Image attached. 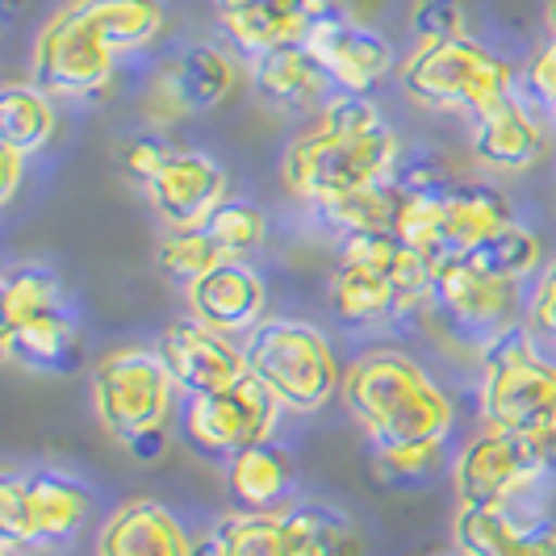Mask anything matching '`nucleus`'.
Listing matches in <instances>:
<instances>
[{
	"label": "nucleus",
	"instance_id": "obj_1",
	"mask_svg": "<svg viewBox=\"0 0 556 556\" xmlns=\"http://www.w3.org/2000/svg\"><path fill=\"white\" fill-rule=\"evenodd\" d=\"M160 29V0H72L34 42V84L51 97H92L110 84L117 59L151 47Z\"/></svg>",
	"mask_w": 556,
	"mask_h": 556
},
{
	"label": "nucleus",
	"instance_id": "obj_2",
	"mask_svg": "<svg viewBox=\"0 0 556 556\" xmlns=\"http://www.w3.org/2000/svg\"><path fill=\"white\" fill-rule=\"evenodd\" d=\"M397 135L368 92H334L318 122L306 126L285 151V185L302 201L331 205L368 185L393 180Z\"/></svg>",
	"mask_w": 556,
	"mask_h": 556
},
{
	"label": "nucleus",
	"instance_id": "obj_3",
	"mask_svg": "<svg viewBox=\"0 0 556 556\" xmlns=\"http://www.w3.org/2000/svg\"><path fill=\"white\" fill-rule=\"evenodd\" d=\"M343 402L368 431L377 452L444 444L456 418L452 397L435 386V377L393 348L364 352L343 372Z\"/></svg>",
	"mask_w": 556,
	"mask_h": 556
},
{
	"label": "nucleus",
	"instance_id": "obj_4",
	"mask_svg": "<svg viewBox=\"0 0 556 556\" xmlns=\"http://www.w3.org/2000/svg\"><path fill=\"white\" fill-rule=\"evenodd\" d=\"M243 356L251 377L277 393L285 410L314 415L331 402L334 390H343V368L327 334L298 318H264L251 327Z\"/></svg>",
	"mask_w": 556,
	"mask_h": 556
},
{
	"label": "nucleus",
	"instance_id": "obj_5",
	"mask_svg": "<svg viewBox=\"0 0 556 556\" xmlns=\"http://www.w3.org/2000/svg\"><path fill=\"white\" fill-rule=\"evenodd\" d=\"M481 415L485 427L544 435L556 431V364L540 356L531 327H506L481 356Z\"/></svg>",
	"mask_w": 556,
	"mask_h": 556
},
{
	"label": "nucleus",
	"instance_id": "obj_6",
	"mask_svg": "<svg viewBox=\"0 0 556 556\" xmlns=\"http://www.w3.org/2000/svg\"><path fill=\"white\" fill-rule=\"evenodd\" d=\"M515 67L498 59L490 47L473 42L469 34L422 42L402 67V88L427 110L481 113L502 97H510Z\"/></svg>",
	"mask_w": 556,
	"mask_h": 556
},
{
	"label": "nucleus",
	"instance_id": "obj_7",
	"mask_svg": "<svg viewBox=\"0 0 556 556\" xmlns=\"http://www.w3.org/2000/svg\"><path fill=\"white\" fill-rule=\"evenodd\" d=\"M176 402V381L147 348H117L92 372V406L113 440L130 447L142 435H160Z\"/></svg>",
	"mask_w": 556,
	"mask_h": 556
},
{
	"label": "nucleus",
	"instance_id": "obj_8",
	"mask_svg": "<svg viewBox=\"0 0 556 556\" xmlns=\"http://www.w3.org/2000/svg\"><path fill=\"white\" fill-rule=\"evenodd\" d=\"M88 519V490L51 469L0 477V540L4 548H51L72 540Z\"/></svg>",
	"mask_w": 556,
	"mask_h": 556
},
{
	"label": "nucleus",
	"instance_id": "obj_9",
	"mask_svg": "<svg viewBox=\"0 0 556 556\" xmlns=\"http://www.w3.org/2000/svg\"><path fill=\"white\" fill-rule=\"evenodd\" d=\"M556 465V431L523 435L485 427L456 456V494L469 506H506Z\"/></svg>",
	"mask_w": 556,
	"mask_h": 556
},
{
	"label": "nucleus",
	"instance_id": "obj_10",
	"mask_svg": "<svg viewBox=\"0 0 556 556\" xmlns=\"http://www.w3.org/2000/svg\"><path fill=\"white\" fill-rule=\"evenodd\" d=\"M431 302V260L410 251L397 264H356L339 260L331 273V309L348 327H377L406 318Z\"/></svg>",
	"mask_w": 556,
	"mask_h": 556
},
{
	"label": "nucleus",
	"instance_id": "obj_11",
	"mask_svg": "<svg viewBox=\"0 0 556 556\" xmlns=\"http://www.w3.org/2000/svg\"><path fill=\"white\" fill-rule=\"evenodd\" d=\"M277 393L260 386L255 377H243L218 393H197L185 402V435L205 456H239L243 447L273 440L280 418Z\"/></svg>",
	"mask_w": 556,
	"mask_h": 556
},
{
	"label": "nucleus",
	"instance_id": "obj_12",
	"mask_svg": "<svg viewBox=\"0 0 556 556\" xmlns=\"http://www.w3.org/2000/svg\"><path fill=\"white\" fill-rule=\"evenodd\" d=\"M431 302L460 327L506 331L519 314V280L481 268L473 255H440L431 264Z\"/></svg>",
	"mask_w": 556,
	"mask_h": 556
},
{
	"label": "nucleus",
	"instance_id": "obj_13",
	"mask_svg": "<svg viewBox=\"0 0 556 556\" xmlns=\"http://www.w3.org/2000/svg\"><path fill=\"white\" fill-rule=\"evenodd\" d=\"M155 352L167 364L176 390H185L189 397H197V393H218L248 377L243 348H235L223 331L205 327L201 318L167 323V331L160 334Z\"/></svg>",
	"mask_w": 556,
	"mask_h": 556
},
{
	"label": "nucleus",
	"instance_id": "obj_14",
	"mask_svg": "<svg viewBox=\"0 0 556 556\" xmlns=\"http://www.w3.org/2000/svg\"><path fill=\"white\" fill-rule=\"evenodd\" d=\"M302 42L339 92H368L393 67V47L386 34L356 17H318L309 22Z\"/></svg>",
	"mask_w": 556,
	"mask_h": 556
},
{
	"label": "nucleus",
	"instance_id": "obj_15",
	"mask_svg": "<svg viewBox=\"0 0 556 556\" xmlns=\"http://www.w3.org/2000/svg\"><path fill=\"white\" fill-rule=\"evenodd\" d=\"M167 230H197L226 201V172L201 151H176L147 185Z\"/></svg>",
	"mask_w": 556,
	"mask_h": 556
},
{
	"label": "nucleus",
	"instance_id": "obj_16",
	"mask_svg": "<svg viewBox=\"0 0 556 556\" xmlns=\"http://www.w3.org/2000/svg\"><path fill=\"white\" fill-rule=\"evenodd\" d=\"M185 289H189L193 318H201L214 331L235 334L264 323V280L239 260H223L218 268H210Z\"/></svg>",
	"mask_w": 556,
	"mask_h": 556
},
{
	"label": "nucleus",
	"instance_id": "obj_17",
	"mask_svg": "<svg viewBox=\"0 0 556 556\" xmlns=\"http://www.w3.org/2000/svg\"><path fill=\"white\" fill-rule=\"evenodd\" d=\"M230 84H235L230 59L223 51H214V47H205V42H193L160 72L155 101L172 117H189V113H205L214 110L218 101H226Z\"/></svg>",
	"mask_w": 556,
	"mask_h": 556
},
{
	"label": "nucleus",
	"instance_id": "obj_18",
	"mask_svg": "<svg viewBox=\"0 0 556 556\" xmlns=\"http://www.w3.org/2000/svg\"><path fill=\"white\" fill-rule=\"evenodd\" d=\"M193 548L180 519L151 498H135L113 510L97 540V556H193Z\"/></svg>",
	"mask_w": 556,
	"mask_h": 556
},
{
	"label": "nucleus",
	"instance_id": "obj_19",
	"mask_svg": "<svg viewBox=\"0 0 556 556\" xmlns=\"http://www.w3.org/2000/svg\"><path fill=\"white\" fill-rule=\"evenodd\" d=\"M214 9L226 38L251 59L285 42H302L314 22L306 0H214Z\"/></svg>",
	"mask_w": 556,
	"mask_h": 556
},
{
	"label": "nucleus",
	"instance_id": "obj_20",
	"mask_svg": "<svg viewBox=\"0 0 556 556\" xmlns=\"http://www.w3.org/2000/svg\"><path fill=\"white\" fill-rule=\"evenodd\" d=\"M0 352L29 372H51V377L76 372L84 356L80 331H76L67 306L13 323V327H0Z\"/></svg>",
	"mask_w": 556,
	"mask_h": 556
},
{
	"label": "nucleus",
	"instance_id": "obj_21",
	"mask_svg": "<svg viewBox=\"0 0 556 556\" xmlns=\"http://www.w3.org/2000/svg\"><path fill=\"white\" fill-rule=\"evenodd\" d=\"M251 80H255V92H260L264 105L285 113L309 110L327 88H334L327 80V72L318 67V59L306 51V42H285V47L255 55Z\"/></svg>",
	"mask_w": 556,
	"mask_h": 556
},
{
	"label": "nucleus",
	"instance_id": "obj_22",
	"mask_svg": "<svg viewBox=\"0 0 556 556\" xmlns=\"http://www.w3.org/2000/svg\"><path fill=\"white\" fill-rule=\"evenodd\" d=\"M473 151L481 164L498 167V172H523L540 160L544 139L540 126L515 97H502L494 105L473 113Z\"/></svg>",
	"mask_w": 556,
	"mask_h": 556
},
{
	"label": "nucleus",
	"instance_id": "obj_23",
	"mask_svg": "<svg viewBox=\"0 0 556 556\" xmlns=\"http://www.w3.org/2000/svg\"><path fill=\"white\" fill-rule=\"evenodd\" d=\"M502 226H510V205L490 185L444 189V255H469Z\"/></svg>",
	"mask_w": 556,
	"mask_h": 556
},
{
	"label": "nucleus",
	"instance_id": "obj_24",
	"mask_svg": "<svg viewBox=\"0 0 556 556\" xmlns=\"http://www.w3.org/2000/svg\"><path fill=\"white\" fill-rule=\"evenodd\" d=\"M293 485V465L289 452L273 440L243 447L239 456H230V494L243 502L248 510H273Z\"/></svg>",
	"mask_w": 556,
	"mask_h": 556
},
{
	"label": "nucleus",
	"instance_id": "obj_25",
	"mask_svg": "<svg viewBox=\"0 0 556 556\" xmlns=\"http://www.w3.org/2000/svg\"><path fill=\"white\" fill-rule=\"evenodd\" d=\"M55 105L51 92L38 84H9L0 92V142L17 147L22 155H38L47 142L55 139Z\"/></svg>",
	"mask_w": 556,
	"mask_h": 556
},
{
	"label": "nucleus",
	"instance_id": "obj_26",
	"mask_svg": "<svg viewBox=\"0 0 556 556\" xmlns=\"http://www.w3.org/2000/svg\"><path fill=\"white\" fill-rule=\"evenodd\" d=\"M456 556H523L528 528H519L506 506H469L460 502L452 523Z\"/></svg>",
	"mask_w": 556,
	"mask_h": 556
},
{
	"label": "nucleus",
	"instance_id": "obj_27",
	"mask_svg": "<svg viewBox=\"0 0 556 556\" xmlns=\"http://www.w3.org/2000/svg\"><path fill=\"white\" fill-rule=\"evenodd\" d=\"M285 519L293 531L298 556H361V535H356L352 519L343 510L302 502V506L285 510Z\"/></svg>",
	"mask_w": 556,
	"mask_h": 556
},
{
	"label": "nucleus",
	"instance_id": "obj_28",
	"mask_svg": "<svg viewBox=\"0 0 556 556\" xmlns=\"http://www.w3.org/2000/svg\"><path fill=\"white\" fill-rule=\"evenodd\" d=\"M214 540H218V553L223 556H298L289 519L277 515V510L226 515L218 531H214Z\"/></svg>",
	"mask_w": 556,
	"mask_h": 556
},
{
	"label": "nucleus",
	"instance_id": "obj_29",
	"mask_svg": "<svg viewBox=\"0 0 556 556\" xmlns=\"http://www.w3.org/2000/svg\"><path fill=\"white\" fill-rule=\"evenodd\" d=\"M393 235L435 264L444 255V185H402Z\"/></svg>",
	"mask_w": 556,
	"mask_h": 556
},
{
	"label": "nucleus",
	"instance_id": "obj_30",
	"mask_svg": "<svg viewBox=\"0 0 556 556\" xmlns=\"http://www.w3.org/2000/svg\"><path fill=\"white\" fill-rule=\"evenodd\" d=\"M397 201H402V180H381V185H368L361 193L339 197L331 205H318V214L339 235H352V230H393Z\"/></svg>",
	"mask_w": 556,
	"mask_h": 556
},
{
	"label": "nucleus",
	"instance_id": "obj_31",
	"mask_svg": "<svg viewBox=\"0 0 556 556\" xmlns=\"http://www.w3.org/2000/svg\"><path fill=\"white\" fill-rule=\"evenodd\" d=\"M51 309H63V285L55 273L34 268V264L4 273V280H0V327L26 323V318L51 314Z\"/></svg>",
	"mask_w": 556,
	"mask_h": 556
},
{
	"label": "nucleus",
	"instance_id": "obj_32",
	"mask_svg": "<svg viewBox=\"0 0 556 556\" xmlns=\"http://www.w3.org/2000/svg\"><path fill=\"white\" fill-rule=\"evenodd\" d=\"M155 260H160V268H164L172 280L193 285V280L205 277L210 268H218L226 255H223V248L210 239V230L197 226V230H167L164 239H160V248H155Z\"/></svg>",
	"mask_w": 556,
	"mask_h": 556
},
{
	"label": "nucleus",
	"instance_id": "obj_33",
	"mask_svg": "<svg viewBox=\"0 0 556 556\" xmlns=\"http://www.w3.org/2000/svg\"><path fill=\"white\" fill-rule=\"evenodd\" d=\"M481 268H490V273H498L506 280H528L535 268H540V260H544V248H540V239L523 230V226H502L494 239H485L477 251H469Z\"/></svg>",
	"mask_w": 556,
	"mask_h": 556
},
{
	"label": "nucleus",
	"instance_id": "obj_34",
	"mask_svg": "<svg viewBox=\"0 0 556 556\" xmlns=\"http://www.w3.org/2000/svg\"><path fill=\"white\" fill-rule=\"evenodd\" d=\"M205 230H210V239L223 248L226 260H239V255H251V251L264 243L268 223H264L260 205H251V201H223V205L210 214Z\"/></svg>",
	"mask_w": 556,
	"mask_h": 556
},
{
	"label": "nucleus",
	"instance_id": "obj_35",
	"mask_svg": "<svg viewBox=\"0 0 556 556\" xmlns=\"http://www.w3.org/2000/svg\"><path fill=\"white\" fill-rule=\"evenodd\" d=\"M381 460V473L397 481V485H415L427 481L431 473H440L444 465V444H418V447H390V452H377Z\"/></svg>",
	"mask_w": 556,
	"mask_h": 556
},
{
	"label": "nucleus",
	"instance_id": "obj_36",
	"mask_svg": "<svg viewBox=\"0 0 556 556\" xmlns=\"http://www.w3.org/2000/svg\"><path fill=\"white\" fill-rule=\"evenodd\" d=\"M410 26L422 42H444L465 34V4L460 0H415Z\"/></svg>",
	"mask_w": 556,
	"mask_h": 556
},
{
	"label": "nucleus",
	"instance_id": "obj_37",
	"mask_svg": "<svg viewBox=\"0 0 556 556\" xmlns=\"http://www.w3.org/2000/svg\"><path fill=\"white\" fill-rule=\"evenodd\" d=\"M172 155H176V147H172L164 135H135V139L122 147V164H126V172H130L139 185H151V176H155Z\"/></svg>",
	"mask_w": 556,
	"mask_h": 556
},
{
	"label": "nucleus",
	"instance_id": "obj_38",
	"mask_svg": "<svg viewBox=\"0 0 556 556\" xmlns=\"http://www.w3.org/2000/svg\"><path fill=\"white\" fill-rule=\"evenodd\" d=\"M528 327L540 334H548V339H556V260L544 268V277H540L535 293H531Z\"/></svg>",
	"mask_w": 556,
	"mask_h": 556
},
{
	"label": "nucleus",
	"instance_id": "obj_39",
	"mask_svg": "<svg viewBox=\"0 0 556 556\" xmlns=\"http://www.w3.org/2000/svg\"><path fill=\"white\" fill-rule=\"evenodd\" d=\"M528 84H531V92L544 101V110H553L556 105V42H548L540 55L531 59Z\"/></svg>",
	"mask_w": 556,
	"mask_h": 556
},
{
	"label": "nucleus",
	"instance_id": "obj_40",
	"mask_svg": "<svg viewBox=\"0 0 556 556\" xmlns=\"http://www.w3.org/2000/svg\"><path fill=\"white\" fill-rule=\"evenodd\" d=\"M26 160L17 147H4L0 142V201H13V193L22 189V176H26Z\"/></svg>",
	"mask_w": 556,
	"mask_h": 556
},
{
	"label": "nucleus",
	"instance_id": "obj_41",
	"mask_svg": "<svg viewBox=\"0 0 556 556\" xmlns=\"http://www.w3.org/2000/svg\"><path fill=\"white\" fill-rule=\"evenodd\" d=\"M523 556H556V528L553 523H531Z\"/></svg>",
	"mask_w": 556,
	"mask_h": 556
},
{
	"label": "nucleus",
	"instance_id": "obj_42",
	"mask_svg": "<svg viewBox=\"0 0 556 556\" xmlns=\"http://www.w3.org/2000/svg\"><path fill=\"white\" fill-rule=\"evenodd\" d=\"M193 556H223V553H218V540H214V535H205V540L193 548Z\"/></svg>",
	"mask_w": 556,
	"mask_h": 556
},
{
	"label": "nucleus",
	"instance_id": "obj_43",
	"mask_svg": "<svg viewBox=\"0 0 556 556\" xmlns=\"http://www.w3.org/2000/svg\"><path fill=\"white\" fill-rule=\"evenodd\" d=\"M548 26H553V34H556V0H548Z\"/></svg>",
	"mask_w": 556,
	"mask_h": 556
},
{
	"label": "nucleus",
	"instance_id": "obj_44",
	"mask_svg": "<svg viewBox=\"0 0 556 556\" xmlns=\"http://www.w3.org/2000/svg\"><path fill=\"white\" fill-rule=\"evenodd\" d=\"M427 556H447V553H427Z\"/></svg>",
	"mask_w": 556,
	"mask_h": 556
},
{
	"label": "nucleus",
	"instance_id": "obj_45",
	"mask_svg": "<svg viewBox=\"0 0 556 556\" xmlns=\"http://www.w3.org/2000/svg\"><path fill=\"white\" fill-rule=\"evenodd\" d=\"M548 113H553V122H556V105H553V110H548Z\"/></svg>",
	"mask_w": 556,
	"mask_h": 556
}]
</instances>
